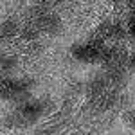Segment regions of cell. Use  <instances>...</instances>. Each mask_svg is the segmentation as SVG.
I'll return each mask as SVG.
<instances>
[{"instance_id":"obj_5","label":"cell","mask_w":135,"mask_h":135,"mask_svg":"<svg viewBox=\"0 0 135 135\" xmlns=\"http://www.w3.org/2000/svg\"><path fill=\"white\" fill-rule=\"evenodd\" d=\"M94 36H99L101 40H123V38L128 36V29L121 22L106 20L97 27V31H95Z\"/></svg>"},{"instance_id":"obj_10","label":"cell","mask_w":135,"mask_h":135,"mask_svg":"<svg viewBox=\"0 0 135 135\" xmlns=\"http://www.w3.org/2000/svg\"><path fill=\"white\" fill-rule=\"evenodd\" d=\"M126 29H128V36L135 38V13L130 15V18L126 22Z\"/></svg>"},{"instance_id":"obj_1","label":"cell","mask_w":135,"mask_h":135,"mask_svg":"<svg viewBox=\"0 0 135 135\" xmlns=\"http://www.w3.org/2000/svg\"><path fill=\"white\" fill-rule=\"evenodd\" d=\"M43 114H45V103H43L42 99L25 97V99L20 103L18 110L7 117V124H9V126L34 124L36 121H40V119H42Z\"/></svg>"},{"instance_id":"obj_2","label":"cell","mask_w":135,"mask_h":135,"mask_svg":"<svg viewBox=\"0 0 135 135\" xmlns=\"http://www.w3.org/2000/svg\"><path fill=\"white\" fill-rule=\"evenodd\" d=\"M31 78H13V76H2L0 78V99L7 101H23L29 97V92L32 90Z\"/></svg>"},{"instance_id":"obj_6","label":"cell","mask_w":135,"mask_h":135,"mask_svg":"<svg viewBox=\"0 0 135 135\" xmlns=\"http://www.w3.org/2000/svg\"><path fill=\"white\" fill-rule=\"evenodd\" d=\"M43 34H58L61 31V18L51 11H42L36 20H32Z\"/></svg>"},{"instance_id":"obj_9","label":"cell","mask_w":135,"mask_h":135,"mask_svg":"<svg viewBox=\"0 0 135 135\" xmlns=\"http://www.w3.org/2000/svg\"><path fill=\"white\" fill-rule=\"evenodd\" d=\"M16 65H18V58L16 56H13V54H2L0 56V70L2 72L7 74L11 70H15Z\"/></svg>"},{"instance_id":"obj_4","label":"cell","mask_w":135,"mask_h":135,"mask_svg":"<svg viewBox=\"0 0 135 135\" xmlns=\"http://www.w3.org/2000/svg\"><path fill=\"white\" fill-rule=\"evenodd\" d=\"M126 60H128V51L124 47L106 45L104 43L103 51H101L99 63H103L106 67H126Z\"/></svg>"},{"instance_id":"obj_12","label":"cell","mask_w":135,"mask_h":135,"mask_svg":"<svg viewBox=\"0 0 135 135\" xmlns=\"http://www.w3.org/2000/svg\"><path fill=\"white\" fill-rule=\"evenodd\" d=\"M126 67L135 70V49L132 52H128V60H126Z\"/></svg>"},{"instance_id":"obj_3","label":"cell","mask_w":135,"mask_h":135,"mask_svg":"<svg viewBox=\"0 0 135 135\" xmlns=\"http://www.w3.org/2000/svg\"><path fill=\"white\" fill-rule=\"evenodd\" d=\"M103 47L104 40H101L99 36H92L86 42L74 43L70 47V56L79 63H99Z\"/></svg>"},{"instance_id":"obj_7","label":"cell","mask_w":135,"mask_h":135,"mask_svg":"<svg viewBox=\"0 0 135 135\" xmlns=\"http://www.w3.org/2000/svg\"><path fill=\"white\" fill-rule=\"evenodd\" d=\"M18 36H20L23 42H36V40L42 36V31H40V27L31 20V22H27L25 25H22V27H20Z\"/></svg>"},{"instance_id":"obj_14","label":"cell","mask_w":135,"mask_h":135,"mask_svg":"<svg viewBox=\"0 0 135 135\" xmlns=\"http://www.w3.org/2000/svg\"><path fill=\"white\" fill-rule=\"evenodd\" d=\"M32 2H34V4H36V6H47V4H49V0H32Z\"/></svg>"},{"instance_id":"obj_11","label":"cell","mask_w":135,"mask_h":135,"mask_svg":"<svg viewBox=\"0 0 135 135\" xmlns=\"http://www.w3.org/2000/svg\"><path fill=\"white\" fill-rule=\"evenodd\" d=\"M124 121H126V124L130 126V128L135 130V110H128V112H124Z\"/></svg>"},{"instance_id":"obj_13","label":"cell","mask_w":135,"mask_h":135,"mask_svg":"<svg viewBox=\"0 0 135 135\" xmlns=\"http://www.w3.org/2000/svg\"><path fill=\"white\" fill-rule=\"evenodd\" d=\"M126 9L130 11V13H135V0H126Z\"/></svg>"},{"instance_id":"obj_8","label":"cell","mask_w":135,"mask_h":135,"mask_svg":"<svg viewBox=\"0 0 135 135\" xmlns=\"http://www.w3.org/2000/svg\"><path fill=\"white\" fill-rule=\"evenodd\" d=\"M18 31H20V23H18L16 18H13V16L0 23V38H4V40L18 36Z\"/></svg>"}]
</instances>
